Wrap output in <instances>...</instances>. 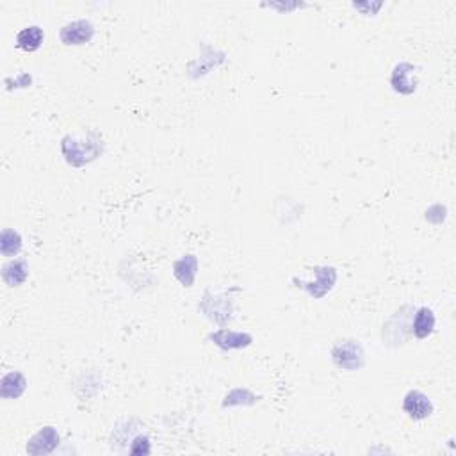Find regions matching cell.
<instances>
[{"mask_svg": "<svg viewBox=\"0 0 456 456\" xmlns=\"http://www.w3.org/2000/svg\"><path fill=\"white\" fill-rule=\"evenodd\" d=\"M95 36V27L88 20H75L64 25L59 31V38L68 46H81L89 43Z\"/></svg>", "mask_w": 456, "mask_h": 456, "instance_id": "5", "label": "cell"}, {"mask_svg": "<svg viewBox=\"0 0 456 456\" xmlns=\"http://www.w3.org/2000/svg\"><path fill=\"white\" fill-rule=\"evenodd\" d=\"M332 360L344 371H358L365 364L364 348L358 340H340L332 348Z\"/></svg>", "mask_w": 456, "mask_h": 456, "instance_id": "2", "label": "cell"}, {"mask_svg": "<svg viewBox=\"0 0 456 456\" xmlns=\"http://www.w3.org/2000/svg\"><path fill=\"white\" fill-rule=\"evenodd\" d=\"M45 41V32L39 25H29L16 34V46L24 52H36Z\"/></svg>", "mask_w": 456, "mask_h": 456, "instance_id": "13", "label": "cell"}, {"mask_svg": "<svg viewBox=\"0 0 456 456\" xmlns=\"http://www.w3.org/2000/svg\"><path fill=\"white\" fill-rule=\"evenodd\" d=\"M198 273V258L195 255H184L173 262V275L184 287H193Z\"/></svg>", "mask_w": 456, "mask_h": 456, "instance_id": "10", "label": "cell"}, {"mask_svg": "<svg viewBox=\"0 0 456 456\" xmlns=\"http://www.w3.org/2000/svg\"><path fill=\"white\" fill-rule=\"evenodd\" d=\"M21 250V237L16 230L6 228L0 235V253L4 257H14Z\"/></svg>", "mask_w": 456, "mask_h": 456, "instance_id": "15", "label": "cell"}, {"mask_svg": "<svg viewBox=\"0 0 456 456\" xmlns=\"http://www.w3.org/2000/svg\"><path fill=\"white\" fill-rule=\"evenodd\" d=\"M244 397H255V394H251L248 389H233L232 392L225 397L223 407H233V405H250L248 401H244Z\"/></svg>", "mask_w": 456, "mask_h": 456, "instance_id": "16", "label": "cell"}, {"mask_svg": "<svg viewBox=\"0 0 456 456\" xmlns=\"http://www.w3.org/2000/svg\"><path fill=\"white\" fill-rule=\"evenodd\" d=\"M25 389H27V380L21 373L13 371L2 376L0 394H2L4 400H18L25 392Z\"/></svg>", "mask_w": 456, "mask_h": 456, "instance_id": "12", "label": "cell"}, {"mask_svg": "<svg viewBox=\"0 0 456 456\" xmlns=\"http://www.w3.org/2000/svg\"><path fill=\"white\" fill-rule=\"evenodd\" d=\"M403 410L412 421H425L433 414L435 407H433L432 400L425 392L410 390L403 400Z\"/></svg>", "mask_w": 456, "mask_h": 456, "instance_id": "6", "label": "cell"}, {"mask_svg": "<svg viewBox=\"0 0 456 456\" xmlns=\"http://www.w3.org/2000/svg\"><path fill=\"white\" fill-rule=\"evenodd\" d=\"M198 310L206 314L211 321L220 326H227L233 318V300L228 294L214 296L211 290L203 294V300L200 301Z\"/></svg>", "mask_w": 456, "mask_h": 456, "instance_id": "3", "label": "cell"}, {"mask_svg": "<svg viewBox=\"0 0 456 456\" xmlns=\"http://www.w3.org/2000/svg\"><path fill=\"white\" fill-rule=\"evenodd\" d=\"M59 433L52 426H45L39 430L34 437L27 442V453L32 456L50 455L57 446H59Z\"/></svg>", "mask_w": 456, "mask_h": 456, "instance_id": "7", "label": "cell"}, {"mask_svg": "<svg viewBox=\"0 0 456 456\" xmlns=\"http://www.w3.org/2000/svg\"><path fill=\"white\" fill-rule=\"evenodd\" d=\"M312 271L318 275V282H303V280L293 278V283L298 287V289H303L310 294L314 300H321L323 296L330 293L333 289L337 282V269L330 268V265H318Z\"/></svg>", "mask_w": 456, "mask_h": 456, "instance_id": "4", "label": "cell"}, {"mask_svg": "<svg viewBox=\"0 0 456 456\" xmlns=\"http://www.w3.org/2000/svg\"><path fill=\"white\" fill-rule=\"evenodd\" d=\"M27 276H29V268H27V262H25L24 258L7 262V264L2 268V280L9 287L21 285V283L27 280Z\"/></svg>", "mask_w": 456, "mask_h": 456, "instance_id": "14", "label": "cell"}, {"mask_svg": "<svg viewBox=\"0 0 456 456\" xmlns=\"http://www.w3.org/2000/svg\"><path fill=\"white\" fill-rule=\"evenodd\" d=\"M435 323L437 318L435 314H433L432 308H417L414 319H412V333H414V337H417V339H428L433 333V330H435Z\"/></svg>", "mask_w": 456, "mask_h": 456, "instance_id": "11", "label": "cell"}, {"mask_svg": "<svg viewBox=\"0 0 456 456\" xmlns=\"http://www.w3.org/2000/svg\"><path fill=\"white\" fill-rule=\"evenodd\" d=\"M415 66L410 63H400L392 71V77H390V84H392L394 91L400 93V95H412V93L417 89V82L410 81V75L414 74Z\"/></svg>", "mask_w": 456, "mask_h": 456, "instance_id": "9", "label": "cell"}, {"mask_svg": "<svg viewBox=\"0 0 456 456\" xmlns=\"http://www.w3.org/2000/svg\"><path fill=\"white\" fill-rule=\"evenodd\" d=\"M150 440L148 437H136L132 440V446H131V453L132 455H148L150 453Z\"/></svg>", "mask_w": 456, "mask_h": 456, "instance_id": "17", "label": "cell"}, {"mask_svg": "<svg viewBox=\"0 0 456 456\" xmlns=\"http://www.w3.org/2000/svg\"><path fill=\"white\" fill-rule=\"evenodd\" d=\"M61 148H63L64 157H66V163L78 168L95 161L102 153V141L95 134H89L86 141H78L71 136H66L61 143Z\"/></svg>", "mask_w": 456, "mask_h": 456, "instance_id": "1", "label": "cell"}, {"mask_svg": "<svg viewBox=\"0 0 456 456\" xmlns=\"http://www.w3.org/2000/svg\"><path fill=\"white\" fill-rule=\"evenodd\" d=\"M209 340H213L218 348L221 350L230 351V350H243V348H248L251 343H253V337L250 333L244 332H233V330L228 328H221L218 332H213L209 335Z\"/></svg>", "mask_w": 456, "mask_h": 456, "instance_id": "8", "label": "cell"}]
</instances>
